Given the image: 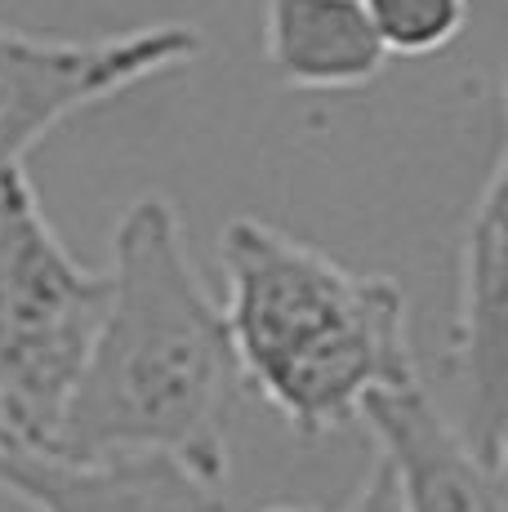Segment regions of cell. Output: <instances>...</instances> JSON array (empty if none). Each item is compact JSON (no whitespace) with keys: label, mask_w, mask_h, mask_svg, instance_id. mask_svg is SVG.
Returning <instances> with one entry per match:
<instances>
[{"label":"cell","mask_w":508,"mask_h":512,"mask_svg":"<svg viewBox=\"0 0 508 512\" xmlns=\"http://www.w3.org/2000/svg\"><path fill=\"white\" fill-rule=\"evenodd\" d=\"M237 397L228 321L188 259L179 210L165 192L134 196L112 228L103 326L45 455H161L228 486Z\"/></svg>","instance_id":"6da1fadb"},{"label":"cell","mask_w":508,"mask_h":512,"mask_svg":"<svg viewBox=\"0 0 508 512\" xmlns=\"http://www.w3.org/2000/svg\"><path fill=\"white\" fill-rule=\"evenodd\" d=\"M219 263L241 383L299 437L348 428L375 392L419 383L393 277L357 272L250 214L219 232Z\"/></svg>","instance_id":"7a4b0ae2"},{"label":"cell","mask_w":508,"mask_h":512,"mask_svg":"<svg viewBox=\"0 0 508 512\" xmlns=\"http://www.w3.org/2000/svg\"><path fill=\"white\" fill-rule=\"evenodd\" d=\"M107 272L81 263L27 170L0 174V446L50 450L94 334Z\"/></svg>","instance_id":"3957f363"},{"label":"cell","mask_w":508,"mask_h":512,"mask_svg":"<svg viewBox=\"0 0 508 512\" xmlns=\"http://www.w3.org/2000/svg\"><path fill=\"white\" fill-rule=\"evenodd\" d=\"M201 45V27L192 23H152L94 41H58L0 23V174L18 170L81 107L192 63Z\"/></svg>","instance_id":"277c9868"},{"label":"cell","mask_w":508,"mask_h":512,"mask_svg":"<svg viewBox=\"0 0 508 512\" xmlns=\"http://www.w3.org/2000/svg\"><path fill=\"white\" fill-rule=\"evenodd\" d=\"M504 143H495L491 170L468 214L459 241V281L446 370L459 388L464 441L504 468L508 459V192H504Z\"/></svg>","instance_id":"5b68a950"},{"label":"cell","mask_w":508,"mask_h":512,"mask_svg":"<svg viewBox=\"0 0 508 512\" xmlns=\"http://www.w3.org/2000/svg\"><path fill=\"white\" fill-rule=\"evenodd\" d=\"M357 419L379 441V459L397 481L402 512H508L504 468L486 464L468 446L424 383L375 392Z\"/></svg>","instance_id":"8992f818"},{"label":"cell","mask_w":508,"mask_h":512,"mask_svg":"<svg viewBox=\"0 0 508 512\" xmlns=\"http://www.w3.org/2000/svg\"><path fill=\"white\" fill-rule=\"evenodd\" d=\"M0 495L32 512H237L223 486L161 455L58 459L0 446Z\"/></svg>","instance_id":"52a82bcc"},{"label":"cell","mask_w":508,"mask_h":512,"mask_svg":"<svg viewBox=\"0 0 508 512\" xmlns=\"http://www.w3.org/2000/svg\"><path fill=\"white\" fill-rule=\"evenodd\" d=\"M263 58L290 90H361L388 67L361 0H263Z\"/></svg>","instance_id":"ba28073f"},{"label":"cell","mask_w":508,"mask_h":512,"mask_svg":"<svg viewBox=\"0 0 508 512\" xmlns=\"http://www.w3.org/2000/svg\"><path fill=\"white\" fill-rule=\"evenodd\" d=\"M361 14L388 58H428L459 41L468 27V0H361Z\"/></svg>","instance_id":"9c48e42d"},{"label":"cell","mask_w":508,"mask_h":512,"mask_svg":"<svg viewBox=\"0 0 508 512\" xmlns=\"http://www.w3.org/2000/svg\"><path fill=\"white\" fill-rule=\"evenodd\" d=\"M263 512H402V499H397V481H393V472H388V464L375 459L370 472L361 477V486L344 499V504H335V508H326V504H272Z\"/></svg>","instance_id":"30bf717a"}]
</instances>
